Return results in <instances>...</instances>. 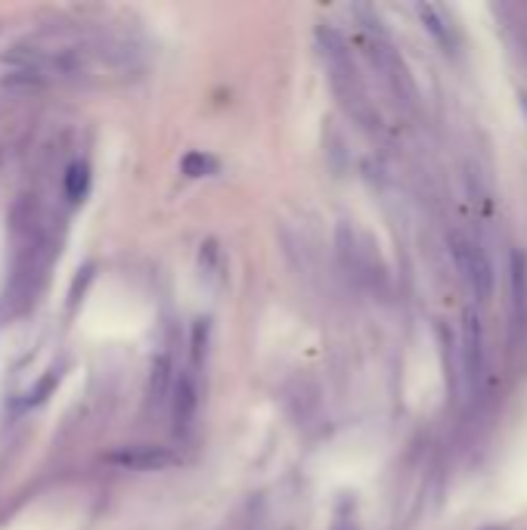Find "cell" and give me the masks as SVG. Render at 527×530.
Segmentation results:
<instances>
[{
    "label": "cell",
    "instance_id": "1",
    "mask_svg": "<svg viewBox=\"0 0 527 530\" xmlns=\"http://www.w3.org/2000/svg\"><path fill=\"white\" fill-rule=\"evenodd\" d=\"M450 255H453L456 273L462 279V286L469 289V295L481 304L490 301L493 298V267H490V258L481 248V242L456 230V233H450Z\"/></svg>",
    "mask_w": 527,
    "mask_h": 530
},
{
    "label": "cell",
    "instance_id": "2",
    "mask_svg": "<svg viewBox=\"0 0 527 530\" xmlns=\"http://www.w3.org/2000/svg\"><path fill=\"white\" fill-rule=\"evenodd\" d=\"M369 56H372V62H376V69L385 75L388 87L397 93V100H403V103L413 106V100H416V84H413V75H410V69H407V62L397 56V50H394L385 38H369Z\"/></svg>",
    "mask_w": 527,
    "mask_h": 530
},
{
    "label": "cell",
    "instance_id": "3",
    "mask_svg": "<svg viewBox=\"0 0 527 530\" xmlns=\"http://www.w3.org/2000/svg\"><path fill=\"white\" fill-rule=\"evenodd\" d=\"M106 462L118 465V469H131V472H162L180 462V456L168 447H155V444H140V447H124L106 456Z\"/></svg>",
    "mask_w": 527,
    "mask_h": 530
},
{
    "label": "cell",
    "instance_id": "4",
    "mask_svg": "<svg viewBox=\"0 0 527 530\" xmlns=\"http://www.w3.org/2000/svg\"><path fill=\"white\" fill-rule=\"evenodd\" d=\"M484 366V332H481V320L472 310H465L462 317V369L472 382L481 376Z\"/></svg>",
    "mask_w": 527,
    "mask_h": 530
},
{
    "label": "cell",
    "instance_id": "5",
    "mask_svg": "<svg viewBox=\"0 0 527 530\" xmlns=\"http://www.w3.org/2000/svg\"><path fill=\"white\" fill-rule=\"evenodd\" d=\"M196 379H193V372H183V376L177 379L174 385V422L180 428L190 425L193 413H196Z\"/></svg>",
    "mask_w": 527,
    "mask_h": 530
},
{
    "label": "cell",
    "instance_id": "6",
    "mask_svg": "<svg viewBox=\"0 0 527 530\" xmlns=\"http://www.w3.org/2000/svg\"><path fill=\"white\" fill-rule=\"evenodd\" d=\"M524 304H527V258L518 252H512V307H515V317L524 314Z\"/></svg>",
    "mask_w": 527,
    "mask_h": 530
},
{
    "label": "cell",
    "instance_id": "7",
    "mask_svg": "<svg viewBox=\"0 0 527 530\" xmlns=\"http://www.w3.org/2000/svg\"><path fill=\"white\" fill-rule=\"evenodd\" d=\"M416 13H419L422 25L431 31V35L438 38L444 47H450V28H447L444 10H441V7H434V4H419V7H416Z\"/></svg>",
    "mask_w": 527,
    "mask_h": 530
},
{
    "label": "cell",
    "instance_id": "8",
    "mask_svg": "<svg viewBox=\"0 0 527 530\" xmlns=\"http://www.w3.org/2000/svg\"><path fill=\"white\" fill-rule=\"evenodd\" d=\"M62 190H66L69 202H81L90 190V168L84 162H75L66 171V180H62Z\"/></svg>",
    "mask_w": 527,
    "mask_h": 530
},
{
    "label": "cell",
    "instance_id": "9",
    "mask_svg": "<svg viewBox=\"0 0 527 530\" xmlns=\"http://www.w3.org/2000/svg\"><path fill=\"white\" fill-rule=\"evenodd\" d=\"M168 385H171V357H168V354H162L159 360H155V366H152L149 400H152V403H159V400L165 397Z\"/></svg>",
    "mask_w": 527,
    "mask_h": 530
},
{
    "label": "cell",
    "instance_id": "10",
    "mask_svg": "<svg viewBox=\"0 0 527 530\" xmlns=\"http://www.w3.org/2000/svg\"><path fill=\"white\" fill-rule=\"evenodd\" d=\"M183 174L186 177H211L217 174V168H221V162L214 159V155H205V152H190L186 159L180 162Z\"/></svg>",
    "mask_w": 527,
    "mask_h": 530
}]
</instances>
